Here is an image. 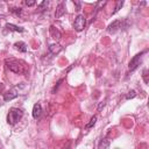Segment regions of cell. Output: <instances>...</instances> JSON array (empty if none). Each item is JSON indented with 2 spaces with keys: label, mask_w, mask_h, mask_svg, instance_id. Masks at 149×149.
Returning <instances> with one entry per match:
<instances>
[{
  "label": "cell",
  "mask_w": 149,
  "mask_h": 149,
  "mask_svg": "<svg viewBox=\"0 0 149 149\" xmlns=\"http://www.w3.org/2000/svg\"><path fill=\"white\" fill-rule=\"evenodd\" d=\"M95 122H97V116L94 115L93 118H91V120H90V122H88V123H87V125L85 126V128H86V129H88V128H91L92 126H94V123H95Z\"/></svg>",
  "instance_id": "obj_14"
},
{
  "label": "cell",
  "mask_w": 149,
  "mask_h": 149,
  "mask_svg": "<svg viewBox=\"0 0 149 149\" xmlns=\"http://www.w3.org/2000/svg\"><path fill=\"white\" fill-rule=\"evenodd\" d=\"M122 5H123V1H118L116 2V6H115V8H114V10H113L112 14H115L116 12H119V9L122 7Z\"/></svg>",
  "instance_id": "obj_15"
},
{
  "label": "cell",
  "mask_w": 149,
  "mask_h": 149,
  "mask_svg": "<svg viewBox=\"0 0 149 149\" xmlns=\"http://www.w3.org/2000/svg\"><path fill=\"white\" fill-rule=\"evenodd\" d=\"M23 116V112L19 108H10L8 114H7V122L10 125V126H14L16 125Z\"/></svg>",
  "instance_id": "obj_2"
},
{
  "label": "cell",
  "mask_w": 149,
  "mask_h": 149,
  "mask_svg": "<svg viewBox=\"0 0 149 149\" xmlns=\"http://www.w3.org/2000/svg\"><path fill=\"white\" fill-rule=\"evenodd\" d=\"M14 47H15L16 50H19V51H21V52H26V51H27V44H26L24 42H22V41L16 42V43L14 44Z\"/></svg>",
  "instance_id": "obj_12"
},
{
  "label": "cell",
  "mask_w": 149,
  "mask_h": 149,
  "mask_svg": "<svg viewBox=\"0 0 149 149\" xmlns=\"http://www.w3.org/2000/svg\"><path fill=\"white\" fill-rule=\"evenodd\" d=\"M121 29V21L120 20H116L114 22H112L108 27H107V31L111 33V34H115L118 30Z\"/></svg>",
  "instance_id": "obj_6"
},
{
  "label": "cell",
  "mask_w": 149,
  "mask_h": 149,
  "mask_svg": "<svg viewBox=\"0 0 149 149\" xmlns=\"http://www.w3.org/2000/svg\"><path fill=\"white\" fill-rule=\"evenodd\" d=\"M50 35L55 40H59L61 38V33H59V30L55 26H50Z\"/></svg>",
  "instance_id": "obj_10"
},
{
  "label": "cell",
  "mask_w": 149,
  "mask_h": 149,
  "mask_svg": "<svg viewBox=\"0 0 149 149\" xmlns=\"http://www.w3.org/2000/svg\"><path fill=\"white\" fill-rule=\"evenodd\" d=\"M42 114V106L40 104H35L33 107V118L34 119H38Z\"/></svg>",
  "instance_id": "obj_7"
},
{
  "label": "cell",
  "mask_w": 149,
  "mask_h": 149,
  "mask_svg": "<svg viewBox=\"0 0 149 149\" xmlns=\"http://www.w3.org/2000/svg\"><path fill=\"white\" fill-rule=\"evenodd\" d=\"M108 147H109V141H108V140L104 139V140L100 141V143H99V149H108Z\"/></svg>",
  "instance_id": "obj_13"
},
{
  "label": "cell",
  "mask_w": 149,
  "mask_h": 149,
  "mask_svg": "<svg viewBox=\"0 0 149 149\" xmlns=\"http://www.w3.org/2000/svg\"><path fill=\"white\" fill-rule=\"evenodd\" d=\"M6 29L7 30H10V31H16V33H22L23 31V28L22 27H19V26H15L13 23H6Z\"/></svg>",
  "instance_id": "obj_8"
},
{
  "label": "cell",
  "mask_w": 149,
  "mask_h": 149,
  "mask_svg": "<svg viewBox=\"0 0 149 149\" xmlns=\"http://www.w3.org/2000/svg\"><path fill=\"white\" fill-rule=\"evenodd\" d=\"M2 88H3V84H1V83H0V91H1Z\"/></svg>",
  "instance_id": "obj_21"
},
{
  "label": "cell",
  "mask_w": 149,
  "mask_h": 149,
  "mask_svg": "<svg viewBox=\"0 0 149 149\" xmlns=\"http://www.w3.org/2000/svg\"><path fill=\"white\" fill-rule=\"evenodd\" d=\"M86 26V19L84 15L79 14L76 19H74V22H73V28L77 30V31H81Z\"/></svg>",
  "instance_id": "obj_3"
},
{
  "label": "cell",
  "mask_w": 149,
  "mask_h": 149,
  "mask_svg": "<svg viewBox=\"0 0 149 149\" xmlns=\"http://www.w3.org/2000/svg\"><path fill=\"white\" fill-rule=\"evenodd\" d=\"M64 13H65L64 3H63V2H61V3L57 6V8H56V12H55V17H56V19H58V17H61V16H62Z\"/></svg>",
  "instance_id": "obj_9"
},
{
  "label": "cell",
  "mask_w": 149,
  "mask_h": 149,
  "mask_svg": "<svg viewBox=\"0 0 149 149\" xmlns=\"http://www.w3.org/2000/svg\"><path fill=\"white\" fill-rule=\"evenodd\" d=\"M24 3H26L27 6H34L36 2H35L34 0H31V1H28V0H27V1H24Z\"/></svg>",
  "instance_id": "obj_20"
},
{
  "label": "cell",
  "mask_w": 149,
  "mask_h": 149,
  "mask_svg": "<svg viewBox=\"0 0 149 149\" xmlns=\"http://www.w3.org/2000/svg\"><path fill=\"white\" fill-rule=\"evenodd\" d=\"M10 10H12L13 13H15L16 15H20V14H21V12H22V10H21V8H12Z\"/></svg>",
  "instance_id": "obj_18"
},
{
  "label": "cell",
  "mask_w": 149,
  "mask_h": 149,
  "mask_svg": "<svg viewBox=\"0 0 149 149\" xmlns=\"http://www.w3.org/2000/svg\"><path fill=\"white\" fill-rule=\"evenodd\" d=\"M135 95H136V92L135 91H129L128 94L126 95V99H133V98H135Z\"/></svg>",
  "instance_id": "obj_16"
},
{
  "label": "cell",
  "mask_w": 149,
  "mask_h": 149,
  "mask_svg": "<svg viewBox=\"0 0 149 149\" xmlns=\"http://www.w3.org/2000/svg\"><path fill=\"white\" fill-rule=\"evenodd\" d=\"M45 6H48V1H43V2H42L40 6H38V9H43Z\"/></svg>",
  "instance_id": "obj_19"
},
{
  "label": "cell",
  "mask_w": 149,
  "mask_h": 149,
  "mask_svg": "<svg viewBox=\"0 0 149 149\" xmlns=\"http://www.w3.org/2000/svg\"><path fill=\"white\" fill-rule=\"evenodd\" d=\"M5 63H6L7 68L14 73L24 74L27 72V65L22 61H19V59H15V58H7L5 61Z\"/></svg>",
  "instance_id": "obj_1"
},
{
  "label": "cell",
  "mask_w": 149,
  "mask_h": 149,
  "mask_svg": "<svg viewBox=\"0 0 149 149\" xmlns=\"http://www.w3.org/2000/svg\"><path fill=\"white\" fill-rule=\"evenodd\" d=\"M17 88H19V86H16V87H14V88L7 91V92L3 94V100H5V101H9V100H13L14 98H16L17 94H19V93H17Z\"/></svg>",
  "instance_id": "obj_5"
},
{
  "label": "cell",
  "mask_w": 149,
  "mask_h": 149,
  "mask_svg": "<svg viewBox=\"0 0 149 149\" xmlns=\"http://www.w3.org/2000/svg\"><path fill=\"white\" fill-rule=\"evenodd\" d=\"M61 50H62V47H61L58 43H54V44H50V45H49V51H50L52 55H57Z\"/></svg>",
  "instance_id": "obj_11"
},
{
  "label": "cell",
  "mask_w": 149,
  "mask_h": 149,
  "mask_svg": "<svg viewBox=\"0 0 149 149\" xmlns=\"http://www.w3.org/2000/svg\"><path fill=\"white\" fill-rule=\"evenodd\" d=\"M143 54H144V51L141 52V54H137L136 56H134V57L132 58V61L129 62V71H134V70L140 65L141 59H142V55H143Z\"/></svg>",
  "instance_id": "obj_4"
},
{
  "label": "cell",
  "mask_w": 149,
  "mask_h": 149,
  "mask_svg": "<svg viewBox=\"0 0 149 149\" xmlns=\"http://www.w3.org/2000/svg\"><path fill=\"white\" fill-rule=\"evenodd\" d=\"M143 79H144V83L148 84V70L147 69L143 70Z\"/></svg>",
  "instance_id": "obj_17"
}]
</instances>
